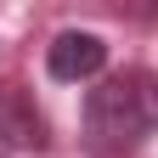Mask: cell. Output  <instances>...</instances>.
<instances>
[{
    "mask_svg": "<svg viewBox=\"0 0 158 158\" xmlns=\"http://www.w3.org/2000/svg\"><path fill=\"white\" fill-rule=\"evenodd\" d=\"M152 130H158V73L152 68L107 73L85 96V135L102 152H130Z\"/></svg>",
    "mask_w": 158,
    "mask_h": 158,
    "instance_id": "obj_1",
    "label": "cell"
},
{
    "mask_svg": "<svg viewBox=\"0 0 158 158\" xmlns=\"http://www.w3.org/2000/svg\"><path fill=\"white\" fill-rule=\"evenodd\" d=\"M45 118H40V107L28 102L17 85H0V158H6L11 147H45Z\"/></svg>",
    "mask_w": 158,
    "mask_h": 158,
    "instance_id": "obj_3",
    "label": "cell"
},
{
    "mask_svg": "<svg viewBox=\"0 0 158 158\" xmlns=\"http://www.w3.org/2000/svg\"><path fill=\"white\" fill-rule=\"evenodd\" d=\"M107 68V40L90 28H68L45 45V73L56 85H79V79H96Z\"/></svg>",
    "mask_w": 158,
    "mask_h": 158,
    "instance_id": "obj_2",
    "label": "cell"
}]
</instances>
